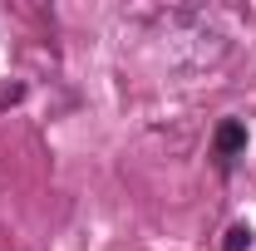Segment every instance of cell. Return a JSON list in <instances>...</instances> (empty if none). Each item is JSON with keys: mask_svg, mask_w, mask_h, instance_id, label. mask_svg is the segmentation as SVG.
Wrapping results in <instances>:
<instances>
[{"mask_svg": "<svg viewBox=\"0 0 256 251\" xmlns=\"http://www.w3.org/2000/svg\"><path fill=\"white\" fill-rule=\"evenodd\" d=\"M242 148H246V124L226 118V124L217 128V143H212V153H217V168H222V172H232V162L242 158Z\"/></svg>", "mask_w": 256, "mask_h": 251, "instance_id": "6da1fadb", "label": "cell"}, {"mask_svg": "<svg viewBox=\"0 0 256 251\" xmlns=\"http://www.w3.org/2000/svg\"><path fill=\"white\" fill-rule=\"evenodd\" d=\"M226 251H252V226H246V222H236V226L226 232Z\"/></svg>", "mask_w": 256, "mask_h": 251, "instance_id": "7a4b0ae2", "label": "cell"}]
</instances>
